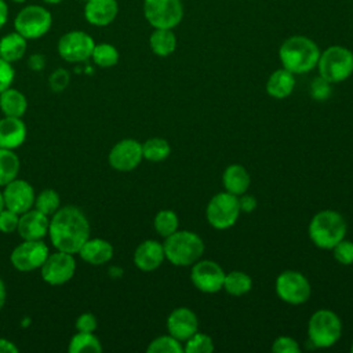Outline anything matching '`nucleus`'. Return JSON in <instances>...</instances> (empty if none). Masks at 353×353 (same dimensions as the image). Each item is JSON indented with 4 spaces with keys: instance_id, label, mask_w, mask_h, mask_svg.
<instances>
[{
    "instance_id": "nucleus-1",
    "label": "nucleus",
    "mask_w": 353,
    "mask_h": 353,
    "mask_svg": "<svg viewBox=\"0 0 353 353\" xmlns=\"http://www.w3.org/2000/svg\"><path fill=\"white\" fill-rule=\"evenodd\" d=\"M48 237L57 251L77 254L90 239V222L79 207H59L50 218Z\"/></svg>"
},
{
    "instance_id": "nucleus-2",
    "label": "nucleus",
    "mask_w": 353,
    "mask_h": 353,
    "mask_svg": "<svg viewBox=\"0 0 353 353\" xmlns=\"http://www.w3.org/2000/svg\"><path fill=\"white\" fill-rule=\"evenodd\" d=\"M279 58L284 69L294 74H302L317 66L320 50L312 39L296 34L283 41L279 50Z\"/></svg>"
},
{
    "instance_id": "nucleus-3",
    "label": "nucleus",
    "mask_w": 353,
    "mask_h": 353,
    "mask_svg": "<svg viewBox=\"0 0 353 353\" xmlns=\"http://www.w3.org/2000/svg\"><path fill=\"white\" fill-rule=\"evenodd\" d=\"M346 222L343 216L332 210H323L317 212L309 223V237L313 244L323 250H332V247L345 239Z\"/></svg>"
},
{
    "instance_id": "nucleus-4",
    "label": "nucleus",
    "mask_w": 353,
    "mask_h": 353,
    "mask_svg": "<svg viewBox=\"0 0 353 353\" xmlns=\"http://www.w3.org/2000/svg\"><path fill=\"white\" fill-rule=\"evenodd\" d=\"M165 259L175 266H189L200 259L204 252L201 237L189 230H176L163 243Z\"/></svg>"
},
{
    "instance_id": "nucleus-5",
    "label": "nucleus",
    "mask_w": 353,
    "mask_h": 353,
    "mask_svg": "<svg viewBox=\"0 0 353 353\" xmlns=\"http://www.w3.org/2000/svg\"><path fill=\"white\" fill-rule=\"evenodd\" d=\"M317 68L320 77L330 83H341L353 73V52L342 46H331L320 52Z\"/></svg>"
},
{
    "instance_id": "nucleus-6",
    "label": "nucleus",
    "mask_w": 353,
    "mask_h": 353,
    "mask_svg": "<svg viewBox=\"0 0 353 353\" xmlns=\"http://www.w3.org/2000/svg\"><path fill=\"white\" fill-rule=\"evenodd\" d=\"M309 341L316 347H330L338 342L342 334V323L336 313L328 309L314 312L307 324Z\"/></svg>"
},
{
    "instance_id": "nucleus-7",
    "label": "nucleus",
    "mask_w": 353,
    "mask_h": 353,
    "mask_svg": "<svg viewBox=\"0 0 353 353\" xmlns=\"http://www.w3.org/2000/svg\"><path fill=\"white\" fill-rule=\"evenodd\" d=\"M52 25L51 12L43 6H26L14 19L15 32L22 34L26 40H36L43 37Z\"/></svg>"
},
{
    "instance_id": "nucleus-8",
    "label": "nucleus",
    "mask_w": 353,
    "mask_h": 353,
    "mask_svg": "<svg viewBox=\"0 0 353 353\" xmlns=\"http://www.w3.org/2000/svg\"><path fill=\"white\" fill-rule=\"evenodd\" d=\"M143 15L154 29H172L183 18L181 0H143Z\"/></svg>"
},
{
    "instance_id": "nucleus-9",
    "label": "nucleus",
    "mask_w": 353,
    "mask_h": 353,
    "mask_svg": "<svg viewBox=\"0 0 353 353\" xmlns=\"http://www.w3.org/2000/svg\"><path fill=\"white\" fill-rule=\"evenodd\" d=\"M240 212L237 196L229 192H221L208 201L205 216L212 228L222 230L233 226Z\"/></svg>"
},
{
    "instance_id": "nucleus-10",
    "label": "nucleus",
    "mask_w": 353,
    "mask_h": 353,
    "mask_svg": "<svg viewBox=\"0 0 353 353\" xmlns=\"http://www.w3.org/2000/svg\"><path fill=\"white\" fill-rule=\"evenodd\" d=\"M76 268L74 254L55 251L54 254H50L41 265V279L50 285H62L73 279Z\"/></svg>"
},
{
    "instance_id": "nucleus-11",
    "label": "nucleus",
    "mask_w": 353,
    "mask_h": 353,
    "mask_svg": "<svg viewBox=\"0 0 353 353\" xmlns=\"http://www.w3.org/2000/svg\"><path fill=\"white\" fill-rule=\"evenodd\" d=\"M48 255V245L43 240H23L12 250L10 262L19 272H32L40 269Z\"/></svg>"
},
{
    "instance_id": "nucleus-12",
    "label": "nucleus",
    "mask_w": 353,
    "mask_h": 353,
    "mask_svg": "<svg viewBox=\"0 0 353 353\" xmlns=\"http://www.w3.org/2000/svg\"><path fill=\"white\" fill-rule=\"evenodd\" d=\"M94 39L83 30H70L58 40L59 57L70 63L84 62L91 58L94 50Z\"/></svg>"
},
{
    "instance_id": "nucleus-13",
    "label": "nucleus",
    "mask_w": 353,
    "mask_h": 353,
    "mask_svg": "<svg viewBox=\"0 0 353 353\" xmlns=\"http://www.w3.org/2000/svg\"><path fill=\"white\" fill-rule=\"evenodd\" d=\"M276 294L290 305H301L310 296V284L302 273L285 270L276 279Z\"/></svg>"
},
{
    "instance_id": "nucleus-14",
    "label": "nucleus",
    "mask_w": 353,
    "mask_h": 353,
    "mask_svg": "<svg viewBox=\"0 0 353 353\" xmlns=\"http://www.w3.org/2000/svg\"><path fill=\"white\" fill-rule=\"evenodd\" d=\"M142 159V143L132 138H125L116 142L108 156L110 167L121 172L132 171L141 164Z\"/></svg>"
},
{
    "instance_id": "nucleus-15",
    "label": "nucleus",
    "mask_w": 353,
    "mask_h": 353,
    "mask_svg": "<svg viewBox=\"0 0 353 353\" xmlns=\"http://www.w3.org/2000/svg\"><path fill=\"white\" fill-rule=\"evenodd\" d=\"M190 280L193 285L201 292L212 294L222 290L225 272L214 261H210V259L197 261L193 263V268L190 272Z\"/></svg>"
},
{
    "instance_id": "nucleus-16",
    "label": "nucleus",
    "mask_w": 353,
    "mask_h": 353,
    "mask_svg": "<svg viewBox=\"0 0 353 353\" xmlns=\"http://www.w3.org/2000/svg\"><path fill=\"white\" fill-rule=\"evenodd\" d=\"M3 197L6 208L21 215L25 211L33 208L36 193L33 186L28 181L15 178L14 181L3 186Z\"/></svg>"
},
{
    "instance_id": "nucleus-17",
    "label": "nucleus",
    "mask_w": 353,
    "mask_h": 353,
    "mask_svg": "<svg viewBox=\"0 0 353 353\" xmlns=\"http://www.w3.org/2000/svg\"><path fill=\"white\" fill-rule=\"evenodd\" d=\"M50 218L36 208L19 215L17 232L22 240H43L48 234Z\"/></svg>"
},
{
    "instance_id": "nucleus-18",
    "label": "nucleus",
    "mask_w": 353,
    "mask_h": 353,
    "mask_svg": "<svg viewBox=\"0 0 353 353\" xmlns=\"http://www.w3.org/2000/svg\"><path fill=\"white\" fill-rule=\"evenodd\" d=\"M197 316L189 307H176L167 319V330L170 335L181 342L189 339L194 332H197Z\"/></svg>"
},
{
    "instance_id": "nucleus-19",
    "label": "nucleus",
    "mask_w": 353,
    "mask_h": 353,
    "mask_svg": "<svg viewBox=\"0 0 353 353\" xmlns=\"http://www.w3.org/2000/svg\"><path fill=\"white\" fill-rule=\"evenodd\" d=\"M164 259L163 244L157 240H145L134 251V263L142 272L156 270Z\"/></svg>"
},
{
    "instance_id": "nucleus-20",
    "label": "nucleus",
    "mask_w": 353,
    "mask_h": 353,
    "mask_svg": "<svg viewBox=\"0 0 353 353\" xmlns=\"http://www.w3.org/2000/svg\"><path fill=\"white\" fill-rule=\"evenodd\" d=\"M119 12L116 0H87L84 6V18L94 26L110 25Z\"/></svg>"
},
{
    "instance_id": "nucleus-21",
    "label": "nucleus",
    "mask_w": 353,
    "mask_h": 353,
    "mask_svg": "<svg viewBox=\"0 0 353 353\" xmlns=\"http://www.w3.org/2000/svg\"><path fill=\"white\" fill-rule=\"evenodd\" d=\"M28 135V128L22 117L4 116L0 119V148L15 150L23 145Z\"/></svg>"
},
{
    "instance_id": "nucleus-22",
    "label": "nucleus",
    "mask_w": 353,
    "mask_h": 353,
    "mask_svg": "<svg viewBox=\"0 0 353 353\" xmlns=\"http://www.w3.org/2000/svg\"><path fill=\"white\" fill-rule=\"evenodd\" d=\"M77 254L84 262L99 266L108 263L113 258V245L105 239H88Z\"/></svg>"
},
{
    "instance_id": "nucleus-23",
    "label": "nucleus",
    "mask_w": 353,
    "mask_h": 353,
    "mask_svg": "<svg viewBox=\"0 0 353 353\" xmlns=\"http://www.w3.org/2000/svg\"><path fill=\"white\" fill-rule=\"evenodd\" d=\"M294 87H295L294 73H291L284 68L274 70L266 81V92L276 99L287 98L292 92Z\"/></svg>"
},
{
    "instance_id": "nucleus-24",
    "label": "nucleus",
    "mask_w": 353,
    "mask_h": 353,
    "mask_svg": "<svg viewBox=\"0 0 353 353\" xmlns=\"http://www.w3.org/2000/svg\"><path fill=\"white\" fill-rule=\"evenodd\" d=\"M250 174L248 171L240 165V164H230L222 175V183L226 189V192L234 194V196H240L243 193L247 192L248 186H250Z\"/></svg>"
},
{
    "instance_id": "nucleus-25",
    "label": "nucleus",
    "mask_w": 353,
    "mask_h": 353,
    "mask_svg": "<svg viewBox=\"0 0 353 353\" xmlns=\"http://www.w3.org/2000/svg\"><path fill=\"white\" fill-rule=\"evenodd\" d=\"M28 109V99L19 90L8 87L0 92V110L4 116L22 117Z\"/></svg>"
},
{
    "instance_id": "nucleus-26",
    "label": "nucleus",
    "mask_w": 353,
    "mask_h": 353,
    "mask_svg": "<svg viewBox=\"0 0 353 353\" xmlns=\"http://www.w3.org/2000/svg\"><path fill=\"white\" fill-rule=\"evenodd\" d=\"M26 41L28 40L18 32L3 36L0 39V57L10 63L19 61L26 52Z\"/></svg>"
},
{
    "instance_id": "nucleus-27",
    "label": "nucleus",
    "mask_w": 353,
    "mask_h": 353,
    "mask_svg": "<svg viewBox=\"0 0 353 353\" xmlns=\"http://www.w3.org/2000/svg\"><path fill=\"white\" fill-rule=\"evenodd\" d=\"M150 50L159 57H168L176 48V37L172 29H154L149 37Z\"/></svg>"
},
{
    "instance_id": "nucleus-28",
    "label": "nucleus",
    "mask_w": 353,
    "mask_h": 353,
    "mask_svg": "<svg viewBox=\"0 0 353 353\" xmlns=\"http://www.w3.org/2000/svg\"><path fill=\"white\" fill-rule=\"evenodd\" d=\"M21 170L19 157L11 149L0 148V188L18 178Z\"/></svg>"
},
{
    "instance_id": "nucleus-29",
    "label": "nucleus",
    "mask_w": 353,
    "mask_h": 353,
    "mask_svg": "<svg viewBox=\"0 0 353 353\" xmlns=\"http://www.w3.org/2000/svg\"><path fill=\"white\" fill-rule=\"evenodd\" d=\"M68 350L70 353H101L102 345L94 332L77 331L69 342Z\"/></svg>"
},
{
    "instance_id": "nucleus-30",
    "label": "nucleus",
    "mask_w": 353,
    "mask_h": 353,
    "mask_svg": "<svg viewBox=\"0 0 353 353\" xmlns=\"http://www.w3.org/2000/svg\"><path fill=\"white\" fill-rule=\"evenodd\" d=\"M252 287V280L251 277L240 270H233L228 274H225L223 280V290L233 295V296H241L247 294Z\"/></svg>"
},
{
    "instance_id": "nucleus-31",
    "label": "nucleus",
    "mask_w": 353,
    "mask_h": 353,
    "mask_svg": "<svg viewBox=\"0 0 353 353\" xmlns=\"http://www.w3.org/2000/svg\"><path fill=\"white\" fill-rule=\"evenodd\" d=\"M171 153V146L164 138H150L142 143L143 159L157 163L165 160Z\"/></svg>"
},
{
    "instance_id": "nucleus-32",
    "label": "nucleus",
    "mask_w": 353,
    "mask_h": 353,
    "mask_svg": "<svg viewBox=\"0 0 353 353\" xmlns=\"http://www.w3.org/2000/svg\"><path fill=\"white\" fill-rule=\"evenodd\" d=\"M91 58L99 68H112L119 62V51L109 43H99L94 46Z\"/></svg>"
},
{
    "instance_id": "nucleus-33",
    "label": "nucleus",
    "mask_w": 353,
    "mask_h": 353,
    "mask_svg": "<svg viewBox=\"0 0 353 353\" xmlns=\"http://www.w3.org/2000/svg\"><path fill=\"white\" fill-rule=\"evenodd\" d=\"M33 207L47 216H51L61 207V197L54 189H44L36 196Z\"/></svg>"
},
{
    "instance_id": "nucleus-34",
    "label": "nucleus",
    "mask_w": 353,
    "mask_h": 353,
    "mask_svg": "<svg viewBox=\"0 0 353 353\" xmlns=\"http://www.w3.org/2000/svg\"><path fill=\"white\" fill-rule=\"evenodd\" d=\"M154 229L156 232L163 236V237H168L170 234H172L174 232L178 230V216L174 211L171 210H161L156 214L154 221H153Z\"/></svg>"
},
{
    "instance_id": "nucleus-35",
    "label": "nucleus",
    "mask_w": 353,
    "mask_h": 353,
    "mask_svg": "<svg viewBox=\"0 0 353 353\" xmlns=\"http://www.w3.org/2000/svg\"><path fill=\"white\" fill-rule=\"evenodd\" d=\"M146 350L149 353H182L183 346L181 341H178L172 335H161L154 338L149 343Z\"/></svg>"
},
{
    "instance_id": "nucleus-36",
    "label": "nucleus",
    "mask_w": 353,
    "mask_h": 353,
    "mask_svg": "<svg viewBox=\"0 0 353 353\" xmlns=\"http://www.w3.org/2000/svg\"><path fill=\"white\" fill-rule=\"evenodd\" d=\"M214 350V342L211 336L200 332H194L189 339H186V345L183 352L186 353H211Z\"/></svg>"
},
{
    "instance_id": "nucleus-37",
    "label": "nucleus",
    "mask_w": 353,
    "mask_h": 353,
    "mask_svg": "<svg viewBox=\"0 0 353 353\" xmlns=\"http://www.w3.org/2000/svg\"><path fill=\"white\" fill-rule=\"evenodd\" d=\"M334 258L342 265H352L353 263V241L342 239L332 247Z\"/></svg>"
},
{
    "instance_id": "nucleus-38",
    "label": "nucleus",
    "mask_w": 353,
    "mask_h": 353,
    "mask_svg": "<svg viewBox=\"0 0 353 353\" xmlns=\"http://www.w3.org/2000/svg\"><path fill=\"white\" fill-rule=\"evenodd\" d=\"M310 95L316 101H327L331 95V83L319 76L310 84Z\"/></svg>"
},
{
    "instance_id": "nucleus-39",
    "label": "nucleus",
    "mask_w": 353,
    "mask_h": 353,
    "mask_svg": "<svg viewBox=\"0 0 353 353\" xmlns=\"http://www.w3.org/2000/svg\"><path fill=\"white\" fill-rule=\"evenodd\" d=\"M19 221V214L4 208L0 211V232L4 234H10L12 232H17Z\"/></svg>"
},
{
    "instance_id": "nucleus-40",
    "label": "nucleus",
    "mask_w": 353,
    "mask_h": 353,
    "mask_svg": "<svg viewBox=\"0 0 353 353\" xmlns=\"http://www.w3.org/2000/svg\"><path fill=\"white\" fill-rule=\"evenodd\" d=\"M274 353H298L301 350L298 342L291 336H279L272 345Z\"/></svg>"
},
{
    "instance_id": "nucleus-41",
    "label": "nucleus",
    "mask_w": 353,
    "mask_h": 353,
    "mask_svg": "<svg viewBox=\"0 0 353 353\" xmlns=\"http://www.w3.org/2000/svg\"><path fill=\"white\" fill-rule=\"evenodd\" d=\"M76 330L81 331V332H94L98 328V320L95 317V314L85 312L81 313L77 319H76Z\"/></svg>"
},
{
    "instance_id": "nucleus-42",
    "label": "nucleus",
    "mask_w": 353,
    "mask_h": 353,
    "mask_svg": "<svg viewBox=\"0 0 353 353\" xmlns=\"http://www.w3.org/2000/svg\"><path fill=\"white\" fill-rule=\"evenodd\" d=\"M15 77V70L10 62L0 57V92L11 87Z\"/></svg>"
},
{
    "instance_id": "nucleus-43",
    "label": "nucleus",
    "mask_w": 353,
    "mask_h": 353,
    "mask_svg": "<svg viewBox=\"0 0 353 353\" xmlns=\"http://www.w3.org/2000/svg\"><path fill=\"white\" fill-rule=\"evenodd\" d=\"M48 81H50V87L52 88V91H62L69 84V72L62 68L57 69L51 73Z\"/></svg>"
},
{
    "instance_id": "nucleus-44",
    "label": "nucleus",
    "mask_w": 353,
    "mask_h": 353,
    "mask_svg": "<svg viewBox=\"0 0 353 353\" xmlns=\"http://www.w3.org/2000/svg\"><path fill=\"white\" fill-rule=\"evenodd\" d=\"M239 207L243 212H252L256 208V199L252 194H244L239 199Z\"/></svg>"
},
{
    "instance_id": "nucleus-45",
    "label": "nucleus",
    "mask_w": 353,
    "mask_h": 353,
    "mask_svg": "<svg viewBox=\"0 0 353 353\" xmlns=\"http://www.w3.org/2000/svg\"><path fill=\"white\" fill-rule=\"evenodd\" d=\"M18 346L12 341L0 336V353H18Z\"/></svg>"
},
{
    "instance_id": "nucleus-46",
    "label": "nucleus",
    "mask_w": 353,
    "mask_h": 353,
    "mask_svg": "<svg viewBox=\"0 0 353 353\" xmlns=\"http://www.w3.org/2000/svg\"><path fill=\"white\" fill-rule=\"evenodd\" d=\"M44 58L40 54H34L29 58V66L34 70H40L44 66Z\"/></svg>"
},
{
    "instance_id": "nucleus-47",
    "label": "nucleus",
    "mask_w": 353,
    "mask_h": 353,
    "mask_svg": "<svg viewBox=\"0 0 353 353\" xmlns=\"http://www.w3.org/2000/svg\"><path fill=\"white\" fill-rule=\"evenodd\" d=\"M8 19V6L4 0H0V29L7 23Z\"/></svg>"
},
{
    "instance_id": "nucleus-48",
    "label": "nucleus",
    "mask_w": 353,
    "mask_h": 353,
    "mask_svg": "<svg viewBox=\"0 0 353 353\" xmlns=\"http://www.w3.org/2000/svg\"><path fill=\"white\" fill-rule=\"evenodd\" d=\"M6 298H7V290H6V284L3 281V279L0 277V310L3 309L4 303H6Z\"/></svg>"
},
{
    "instance_id": "nucleus-49",
    "label": "nucleus",
    "mask_w": 353,
    "mask_h": 353,
    "mask_svg": "<svg viewBox=\"0 0 353 353\" xmlns=\"http://www.w3.org/2000/svg\"><path fill=\"white\" fill-rule=\"evenodd\" d=\"M6 208V204H4V197H3V190H0V211Z\"/></svg>"
},
{
    "instance_id": "nucleus-50",
    "label": "nucleus",
    "mask_w": 353,
    "mask_h": 353,
    "mask_svg": "<svg viewBox=\"0 0 353 353\" xmlns=\"http://www.w3.org/2000/svg\"><path fill=\"white\" fill-rule=\"evenodd\" d=\"M44 3H47V4H58V3H61L62 0H43Z\"/></svg>"
},
{
    "instance_id": "nucleus-51",
    "label": "nucleus",
    "mask_w": 353,
    "mask_h": 353,
    "mask_svg": "<svg viewBox=\"0 0 353 353\" xmlns=\"http://www.w3.org/2000/svg\"><path fill=\"white\" fill-rule=\"evenodd\" d=\"M14 3H18V4H21V3H25L26 0H12Z\"/></svg>"
},
{
    "instance_id": "nucleus-52",
    "label": "nucleus",
    "mask_w": 353,
    "mask_h": 353,
    "mask_svg": "<svg viewBox=\"0 0 353 353\" xmlns=\"http://www.w3.org/2000/svg\"><path fill=\"white\" fill-rule=\"evenodd\" d=\"M350 350H352V352H353V343H352V347H350Z\"/></svg>"
},
{
    "instance_id": "nucleus-53",
    "label": "nucleus",
    "mask_w": 353,
    "mask_h": 353,
    "mask_svg": "<svg viewBox=\"0 0 353 353\" xmlns=\"http://www.w3.org/2000/svg\"><path fill=\"white\" fill-rule=\"evenodd\" d=\"M84 1H87V0H84Z\"/></svg>"
}]
</instances>
